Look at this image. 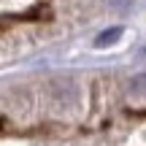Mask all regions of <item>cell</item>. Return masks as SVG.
<instances>
[{"mask_svg": "<svg viewBox=\"0 0 146 146\" xmlns=\"http://www.w3.org/2000/svg\"><path fill=\"white\" fill-rule=\"evenodd\" d=\"M119 38H122V27H108V30H103L98 38H95V46L106 49V46H111V43H116Z\"/></svg>", "mask_w": 146, "mask_h": 146, "instance_id": "cell-1", "label": "cell"}, {"mask_svg": "<svg viewBox=\"0 0 146 146\" xmlns=\"http://www.w3.org/2000/svg\"><path fill=\"white\" fill-rule=\"evenodd\" d=\"M130 92L133 95H146V73H138V76L130 78Z\"/></svg>", "mask_w": 146, "mask_h": 146, "instance_id": "cell-2", "label": "cell"}, {"mask_svg": "<svg viewBox=\"0 0 146 146\" xmlns=\"http://www.w3.org/2000/svg\"><path fill=\"white\" fill-rule=\"evenodd\" d=\"M111 5H114V8H127L130 0H111Z\"/></svg>", "mask_w": 146, "mask_h": 146, "instance_id": "cell-3", "label": "cell"}]
</instances>
